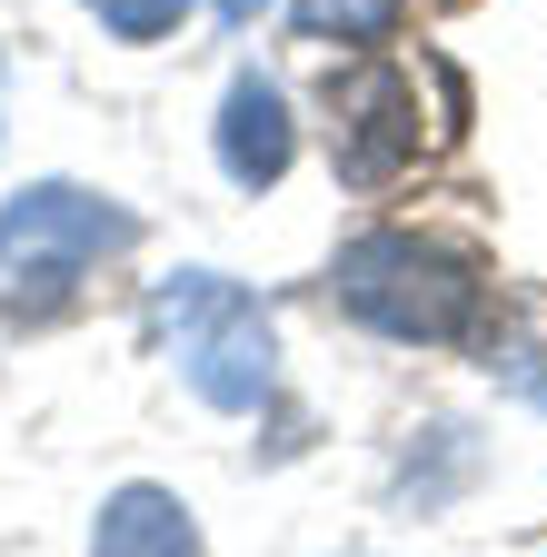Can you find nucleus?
I'll return each instance as SVG.
<instances>
[{
  "mask_svg": "<svg viewBox=\"0 0 547 557\" xmlns=\"http://www.w3.org/2000/svg\"><path fill=\"white\" fill-rule=\"evenodd\" d=\"M129 239H140V220L110 209V199H90V189H71V180L21 189L11 209H0V309H11V319H50Z\"/></svg>",
  "mask_w": 547,
  "mask_h": 557,
  "instance_id": "1",
  "label": "nucleus"
},
{
  "mask_svg": "<svg viewBox=\"0 0 547 557\" xmlns=\"http://www.w3.org/2000/svg\"><path fill=\"white\" fill-rule=\"evenodd\" d=\"M328 278H338V309H349L359 329H378V338L438 348V338H458L477 319V269L458 249L419 239V230H369V239H349Z\"/></svg>",
  "mask_w": 547,
  "mask_h": 557,
  "instance_id": "2",
  "label": "nucleus"
},
{
  "mask_svg": "<svg viewBox=\"0 0 547 557\" xmlns=\"http://www.w3.org/2000/svg\"><path fill=\"white\" fill-rule=\"evenodd\" d=\"M160 338H170V359L179 379L210 398V408H259L269 379H279V338H269V309L239 289V278L220 269H179L170 289L150 299Z\"/></svg>",
  "mask_w": 547,
  "mask_h": 557,
  "instance_id": "3",
  "label": "nucleus"
},
{
  "mask_svg": "<svg viewBox=\"0 0 547 557\" xmlns=\"http://www.w3.org/2000/svg\"><path fill=\"white\" fill-rule=\"evenodd\" d=\"M328 150H338V180L349 189H378L419 160V81L388 60L369 70H328Z\"/></svg>",
  "mask_w": 547,
  "mask_h": 557,
  "instance_id": "4",
  "label": "nucleus"
},
{
  "mask_svg": "<svg viewBox=\"0 0 547 557\" xmlns=\"http://www.w3.org/2000/svg\"><path fill=\"white\" fill-rule=\"evenodd\" d=\"M289 150H299V129H289V100L259 81V70H239L229 81V100H220V170L239 180V189H269L289 170Z\"/></svg>",
  "mask_w": 547,
  "mask_h": 557,
  "instance_id": "5",
  "label": "nucleus"
},
{
  "mask_svg": "<svg viewBox=\"0 0 547 557\" xmlns=\"http://www.w3.org/2000/svg\"><path fill=\"white\" fill-rule=\"evenodd\" d=\"M90 557H199V528L170 487H120L90 528Z\"/></svg>",
  "mask_w": 547,
  "mask_h": 557,
  "instance_id": "6",
  "label": "nucleus"
},
{
  "mask_svg": "<svg viewBox=\"0 0 547 557\" xmlns=\"http://www.w3.org/2000/svg\"><path fill=\"white\" fill-rule=\"evenodd\" d=\"M388 30H398V0H299V40H349V50H369Z\"/></svg>",
  "mask_w": 547,
  "mask_h": 557,
  "instance_id": "7",
  "label": "nucleus"
},
{
  "mask_svg": "<svg viewBox=\"0 0 547 557\" xmlns=\"http://www.w3.org/2000/svg\"><path fill=\"white\" fill-rule=\"evenodd\" d=\"M90 11H100L120 40H160V30H179V11H189V0H90Z\"/></svg>",
  "mask_w": 547,
  "mask_h": 557,
  "instance_id": "8",
  "label": "nucleus"
},
{
  "mask_svg": "<svg viewBox=\"0 0 547 557\" xmlns=\"http://www.w3.org/2000/svg\"><path fill=\"white\" fill-rule=\"evenodd\" d=\"M269 11V0H220V21H259Z\"/></svg>",
  "mask_w": 547,
  "mask_h": 557,
  "instance_id": "9",
  "label": "nucleus"
},
{
  "mask_svg": "<svg viewBox=\"0 0 547 557\" xmlns=\"http://www.w3.org/2000/svg\"><path fill=\"white\" fill-rule=\"evenodd\" d=\"M518 388H527V398H537V408H547V379H518Z\"/></svg>",
  "mask_w": 547,
  "mask_h": 557,
  "instance_id": "10",
  "label": "nucleus"
}]
</instances>
